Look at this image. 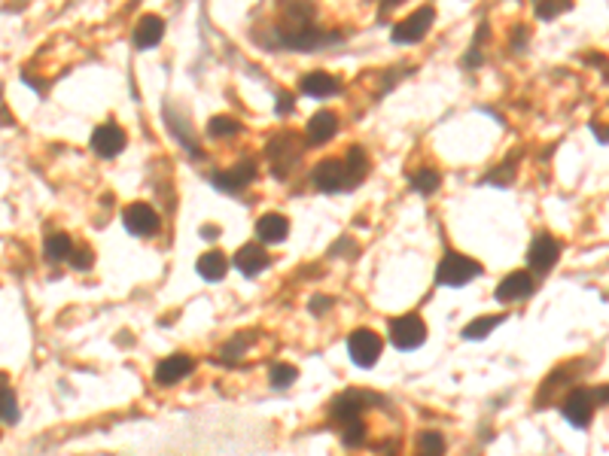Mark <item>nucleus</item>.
Returning <instances> with one entry per match:
<instances>
[{
    "instance_id": "0eeeda50",
    "label": "nucleus",
    "mask_w": 609,
    "mask_h": 456,
    "mask_svg": "<svg viewBox=\"0 0 609 456\" xmlns=\"http://www.w3.org/2000/svg\"><path fill=\"white\" fill-rule=\"evenodd\" d=\"M478 274H482V265L475 259L464 256V253H448L436 268V280L442 286H466Z\"/></svg>"
},
{
    "instance_id": "cd10ccee",
    "label": "nucleus",
    "mask_w": 609,
    "mask_h": 456,
    "mask_svg": "<svg viewBox=\"0 0 609 456\" xmlns=\"http://www.w3.org/2000/svg\"><path fill=\"white\" fill-rule=\"evenodd\" d=\"M417 451H421V456H442L445 453V438L439 432H424L417 438Z\"/></svg>"
},
{
    "instance_id": "bb28decb",
    "label": "nucleus",
    "mask_w": 609,
    "mask_h": 456,
    "mask_svg": "<svg viewBox=\"0 0 609 456\" xmlns=\"http://www.w3.org/2000/svg\"><path fill=\"white\" fill-rule=\"evenodd\" d=\"M518 155L521 153H512L506 162L500 164V168L491 171V177H487V183H497V186H509L512 180H515V164H518Z\"/></svg>"
},
{
    "instance_id": "c756f323",
    "label": "nucleus",
    "mask_w": 609,
    "mask_h": 456,
    "mask_svg": "<svg viewBox=\"0 0 609 456\" xmlns=\"http://www.w3.org/2000/svg\"><path fill=\"white\" fill-rule=\"evenodd\" d=\"M570 10H573V4H570V0H558V4H536V6H534L536 19H543V22L558 19V15L570 13Z\"/></svg>"
},
{
    "instance_id": "a878e982",
    "label": "nucleus",
    "mask_w": 609,
    "mask_h": 456,
    "mask_svg": "<svg viewBox=\"0 0 609 456\" xmlns=\"http://www.w3.org/2000/svg\"><path fill=\"white\" fill-rule=\"evenodd\" d=\"M412 189L421 192V195H433V192L439 189V173L433 168H424V171H414L412 173Z\"/></svg>"
},
{
    "instance_id": "423d86ee",
    "label": "nucleus",
    "mask_w": 609,
    "mask_h": 456,
    "mask_svg": "<svg viewBox=\"0 0 609 456\" xmlns=\"http://www.w3.org/2000/svg\"><path fill=\"white\" fill-rule=\"evenodd\" d=\"M594 408H597L594 390H585V387H573L567 396L561 399V414L573 429H588L591 420H594Z\"/></svg>"
},
{
    "instance_id": "6e6552de",
    "label": "nucleus",
    "mask_w": 609,
    "mask_h": 456,
    "mask_svg": "<svg viewBox=\"0 0 609 456\" xmlns=\"http://www.w3.org/2000/svg\"><path fill=\"white\" fill-rule=\"evenodd\" d=\"M561 259V241L552 232H539L527 247V268L534 274H548Z\"/></svg>"
},
{
    "instance_id": "7c9ffc66",
    "label": "nucleus",
    "mask_w": 609,
    "mask_h": 456,
    "mask_svg": "<svg viewBox=\"0 0 609 456\" xmlns=\"http://www.w3.org/2000/svg\"><path fill=\"white\" fill-rule=\"evenodd\" d=\"M295 383V368L293 365H275L272 368V387L277 390H286Z\"/></svg>"
},
{
    "instance_id": "7ed1b4c3",
    "label": "nucleus",
    "mask_w": 609,
    "mask_h": 456,
    "mask_svg": "<svg viewBox=\"0 0 609 456\" xmlns=\"http://www.w3.org/2000/svg\"><path fill=\"white\" fill-rule=\"evenodd\" d=\"M588 365H591V359H570V362H564V365L554 368V372L548 374L543 383H539L536 408H545L548 401L558 396V392H570L573 383H576L582 374H588Z\"/></svg>"
},
{
    "instance_id": "4468645a",
    "label": "nucleus",
    "mask_w": 609,
    "mask_h": 456,
    "mask_svg": "<svg viewBox=\"0 0 609 456\" xmlns=\"http://www.w3.org/2000/svg\"><path fill=\"white\" fill-rule=\"evenodd\" d=\"M122 223L132 234L137 238H153L155 232H159V216H155V210L150 204H144V201H137V204H128L122 210Z\"/></svg>"
},
{
    "instance_id": "dca6fc26",
    "label": "nucleus",
    "mask_w": 609,
    "mask_h": 456,
    "mask_svg": "<svg viewBox=\"0 0 609 456\" xmlns=\"http://www.w3.org/2000/svg\"><path fill=\"white\" fill-rule=\"evenodd\" d=\"M193 356L186 353H174L168 359H162L159 365H155V383H162V387H174V383H180L183 377L193 374Z\"/></svg>"
},
{
    "instance_id": "e433bc0d",
    "label": "nucleus",
    "mask_w": 609,
    "mask_h": 456,
    "mask_svg": "<svg viewBox=\"0 0 609 456\" xmlns=\"http://www.w3.org/2000/svg\"><path fill=\"white\" fill-rule=\"evenodd\" d=\"M594 401H597V405H609V383H604V387L594 390Z\"/></svg>"
},
{
    "instance_id": "39448f33",
    "label": "nucleus",
    "mask_w": 609,
    "mask_h": 456,
    "mask_svg": "<svg viewBox=\"0 0 609 456\" xmlns=\"http://www.w3.org/2000/svg\"><path fill=\"white\" fill-rule=\"evenodd\" d=\"M268 159H272V171L275 177H286V171L295 168L304 153V140L299 134H293V131H284V134H277L268 140Z\"/></svg>"
},
{
    "instance_id": "f257e3e1",
    "label": "nucleus",
    "mask_w": 609,
    "mask_h": 456,
    "mask_svg": "<svg viewBox=\"0 0 609 456\" xmlns=\"http://www.w3.org/2000/svg\"><path fill=\"white\" fill-rule=\"evenodd\" d=\"M365 173H369V159H365V149L363 146H351L344 159L317 162L314 171H311V183H314L320 192H329V195H335V192H347V189L360 186V183L365 180Z\"/></svg>"
},
{
    "instance_id": "473e14b6",
    "label": "nucleus",
    "mask_w": 609,
    "mask_h": 456,
    "mask_svg": "<svg viewBox=\"0 0 609 456\" xmlns=\"http://www.w3.org/2000/svg\"><path fill=\"white\" fill-rule=\"evenodd\" d=\"M244 341H247V335H238V338H232L229 344L223 347V359H225V362H229V359L235 362V359H238L244 350H247V344H244Z\"/></svg>"
},
{
    "instance_id": "412c9836",
    "label": "nucleus",
    "mask_w": 609,
    "mask_h": 456,
    "mask_svg": "<svg viewBox=\"0 0 609 456\" xmlns=\"http://www.w3.org/2000/svg\"><path fill=\"white\" fill-rule=\"evenodd\" d=\"M74 241H71V234H65V232H55V234H49L46 241H43V256H46V262H71V256H74Z\"/></svg>"
},
{
    "instance_id": "a211bd4d",
    "label": "nucleus",
    "mask_w": 609,
    "mask_h": 456,
    "mask_svg": "<svg viewBox=\"0 0 609 456\" xmlns=\"http://www.w3.org/2000/svg\"><path fill=\"white\" fill-rule=\"evenodd\" d=\"M299 89L304 94H311V98H329V94H335L342 89V83L335 80L333 74H324V70H314V74H304Z\"/></svg>"
},
{
    "instance_id": "72a5a7b5",
    "label": "nucleus",
    "mask_w": 609,
    "mask_h": 456,
    "mask_svg": "<svg viewBox=\"0 0 609 456\" xmlns=\"http://www.w3.org/2000/svg\"><path fill=\"white\" fill-rule=\"evenodd\" d=\"M275 110H277V116H290V113H293V94L290 92L277 94V107Z\"/></svg>"
},
{
    "instance_id": "393cba45",
    "label": "nucleus",
    "mask_w": 609,
    "mask_h": 456,
    "mask_svg": "<svg viewBox=\"0 0 609 456\" xmlns=\"http://www.w3.org/2000/svg\"><path fill=\"white\" fill-rule=\"evenodd\" d=\"M503 322H506V317H503V313H491V317H482V320L469 322V326L464 329V338L466 341H482V338L491 335V332L497 329V326H503Z\"/></svg>"
},
{
    "instance_id": "58836bf2",
    "label": "nucleus",
    "mask_w": 609,
    "mask_h": 456,
    "mask_svg": "<svg viewBox=\"0 0 609 456\" xmlns=\"http://www.w3.org/2000/svg\"><path fill=\"white\" fill-rule=\"evenodd\" d=\"M202 234H205V238H216L220 232H216V228H202Z\"/></svg>"
},
{
    "instance_id": "f3484780",
    "label": "nucleus",
    "mask_w": 609,
    "mask_h": 456,
    "mask_svg": "<svg viewBox=\"0 0 609 456\" xmlns=\"http://www.w3.org/2000/svg\"><path fill=\"white\" fill-rule=\"evenodd\" d=\"M272 265V256L265 253V247L259 243H244V247L235 253V268L241 271L244 277H256Z\"/></svg>"
},
{
    "instance_id": "b1692460",
    "label": "nucleus",
    "mask_w": 609,
    "mask_h": 456,
    "mask_svg": "<svg viewBox=\"0 0 609 456\" xmlns=\"http://www.w3.org/2000/svg\"><path fill=\"white\" fill-rule=\"evenodd\" d=\"M0 420H4L6 426L19 423V401H15V392L10 387V381H6V374H0Z\"/></svg>"
},
{
    "instance_id": "f704fd0d",
    "label": "nucleus",
    "mask_w": 609,
    "mask_h": 456,
    "mask_svg": "<svg viewBox=\"0 0 609 456\" xmlns=\"http://www.w3.org/2000/svg\"><path fill=\"white\" fill-rule=\"evenodd\" d=\"M591 134H594L604 146H609V125H604V122H594V125H591Z\"/></svg>"
},
{
    "instance_id": "ddd939ff",
    "label": "nucleus",
    "mask_w": 609,
    "mask_h": 456,
    "mask_svg": "<svg viewBox=\"0 0 609 456\" xmlns=\"http://www.w3.org/2000/svg\"><path fill=\"white\" fill-rule=\"evenodd\" d=\"M256 162L254 159H241L238 164H232L229 171H216L214 177H211V183L216 189H223V192H241V189H247L250 183L256 180Z\"/></svg>"
},
{
    "instance_id": "2f4dec72",
    "label": "nucleus",
    "mask_w": 609,
    "mask_h": 456,
    "mask_svg": "<svg viewBox=\"0 0 609 456\" xmlns=\"http://www.w3.org/2000/svg\"><path fill=\"white\" fill-rule=\"evenodd\" d=\"M92 262H95V253L89 247H76L67 265H71L74 271H85V268H92Z\"/></svg>"
},
{
    "instance_id": "5701e85b",
    "label": "nucleus",
    "mask_w": 609,
    "mask_h": 456,
    "mask_svg": "<svg viewBox=\"0 0 609 456\" xmlns=\"http://www.w3.org/2000/svg\"><path fill=\"white\" fill-rule=\"evenodd\" d=\"M195 268H198V274H202L205 280L216 283V280H223L225 271H229V259H225L220 250H211V253H205V256L198 259Z\"/></svg>"
},
{
    "instance_id": "2eb2a0df",
    "label": "nucleus",
    "mask_w": 609,
    "mask_h": 456,
    "mask_svg": "<svg viewBox=\"0 0 609 456\" xmlns=\"http://www.w3.org/2000/svg\"><path fill=\"white\" fill-rule=\"evenodd\" d=\"M125 144H128L125 131H122L119 125H113V122L95 128L92 140H89V146L95 149V155H101V159H116L122 149H125Z\"/></svg>"
},
{
    "instance_id": "f8f14e48",
    "label": "nucleus",
    "mask_w": 609,
    "mask_h": 456,
    "mask_svg": "<svg viewBox=\"0 0 609 456\" xmlns=\"http://www.w3.org/2000/svg\"><path fill=\"white\" fill-rule=\"evenodd\" d=\"M536 289V280L530 271H512L509 277H503L497 289H494V298L503 304H512V302H524V298L534 295Z\"/></svg>"
},
{
    "instance_id": "4c0bfd02",
    "label": "nucleus",
    "mask_w": 609,
    "mask_h": 456,
    "mask_svg": "<svg viewBox=\"0 0 609 456\" xmlns=\"http://www.w3.org/2000/svg\"><path fill=\"white\" fill-rule=\"evenodd\" d=\"M326 308H329V298H314V302H311V311H314V313L326 311Z\"/></svg>"
},
{
    "instance_id": "9d476101",
    "label": "nucleus",
    "mask_w": 609,
    "mask_h": 456,
    "mask_svg": "<svg viewBox=\"0 0 609 456\" xmlns=\"http://www.w3.org/2000/svg\"><path fill=\"white\" fill-rule=\"evenodd\" d=\"M433 19H436V10L433 6H421V10H414L412 15H405L403 22L394 25V43L399 46H408V43H421L426 37V31H430Z\"/></svg>"
},
{
    "instance_id": "1a4fd4ad",
    "label": "nucleus",
    "mask_w": 609,
    "mask_h": 456,
    "mask_svg": "<svg viewBox=\"0 0 609 456\" xmlns=\"http://www.w3.org/2000/svg\"><path fill=\"white\" fill-rule=\"evenodd\" d=\"M381 350H384V341H381L378 332L372 329H356L347 338V353L360 368H372L381 359Z\"/></svg>"
},
{
    "instance_id": "c9c22d12",
    "label": "nucleus",
    "mask_w": 609,
    "mask_h": 456,
    "mask_svg": "<svg viewBox=\"0 0 609 456\" xmlns=\"http://www.w3.org/2000/svg\"><path fill=\"white\" fill-rule=\"evenodd\" d=\"M527 40H530V31L527 28H518L515 31V40H512V52H521L527 46Z\"/></svg>"
},
{
    "instance_id": "9b49d317",
    "label": "nucleus",
    "mask_w": 609,
    "mask_h": 456,
    "mask_svg": "<svg viewBox=\"0 0 609 456\" xmlns=\"http://www.w3.org/2000/svg\"><path fill=\"white\" fill-rule=\"evenodd\" d=\"M390 341L399 350H417L426 341V326L417 313H405V317H396L390 322Z\"/></svg>"
},
{
    "instance_id": "4be33fe9",
    "label": "nucleus",
    "mask_w": 609,
    "mask_h": 456,
    "mask_svg": "<svg viewBox=\"0 0 609 456\" xmlns=\"http://www.w3.org/2000/svg\"><path fill=\"white\" fill-rule=\"evenodd\" d=\"M286 232H290V223H286V216H281V213H265L256 223V234H259V241H263V243L284 241Z\"/></svg>"
},
{
    "instance_id": "6ab92c4d",
    "label": "nucleus",
    "mask_w": 609,
    "mask_h": 456,
    "mask_svg": "<svg viewBox=\"0 0 609 456\" xmlns=\"http://www.w3.org/2000/svg\"><path fill=\"white\" fill-rule=\"evenodd\" d=\"M338 134V116L333 110H320L308 122V140L311 144H329Z\"/></svg>"
},
{
    "instance_id": "aec40b11",
    "label": "nucleus",
    "mask_w": 609,
    "mask_h": 456,
    "mask_svg": "<svg viewBox=\"0 0 609 456\" xmlns=\"http://www.w3.org/2000/svg\"><path fill=\"white\" fill-rule=\"evenodd\" d=\"M165 37V22L159 15H144L135 28V46L137 49H153L155 43Z\"/></svg>"
},
{
    "instance_id": "f03ea898",
    "label": "nucleus",
    "mask_w": 609,
    "mask_h": 456,
    "mask_svg": "<svg viewBox=\"0 0 609 456\" xmlns=\"http://www.w3.org/2000/svg\"><path fill=\"white\" fill-rule=\"evenodd\" d=\"M384 405V399L378 396V392L372 390H344L342 396L333 401V408H329V417H333V423L342 429L347 423H354V420H363V414L369 408H378Z\"/></svg>"
},
{
    "instance_id": "c85d7f7f",
    "label": "nucleus",
    "mask_w": 609,
    "mask_h": 456,
    "mask_svg": "<svg viewBox=\"0 0 609 456\" xmlns=\"http://www.w3.org/2000/svg\"><path fill=\"white\" fill-rule=\"evenodd\" d=\"M238 131H241L238 119H232V116H214L211 125H207V134L211 137H232V134H238Z\"/></svg>"
},
{
    "instance_id": "20e7f679",
    "label": "nucleus",
    "mask_w": 609,
    "mask_h": 456,
    "mask_svg": "<svg viewBox=\"0 0 609 456\" xmlns=\"http://www.w3.org/2000/svg\"><path fill=\"white\" fill-rule=\"evenodd\" d=\"M338 40H342L338 34H326V31L314 28V25H304V28L286 25V28H277V46L290 49V52H314V49L329 46V43H338Z\"/></svg>"
}]
</instances>
